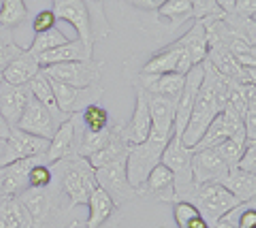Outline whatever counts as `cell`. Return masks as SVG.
<instances>
[{
    "label": "cell",
    "mask_w": 256,
    "mask_h": 228,
    "mask_svg": "<svg viewBox=\"0 0 256 228\" xmlns=\"http://www.w3.org/2000/svg\"><path fill=\"white\" fill-rule=\"evenodd\" d=\"M186 81V75L178 73H166V75H139V79H134V85L143 88L152 96H162L169 100H178L180 92Z\"/></svg>",
    "instance_id": "ffe728a7"
},
{
    "label": "cell",
    "mask_w": 256,
    "mask_h": 228,
    "mask_svg": "<svg viewBox=\"0 0 256 228\" xmlns=\"http://www.w3.org/2000/svg\"><path fill=\"white\" fill-rule=\"evenodd\" d=\"M79 122H82L84 128L88 130H105L111 126V115L105 107H100L98 103L86 107L82 113H79Z\"/></svg>",
    "instance_id": "e575fe53"
},
{
    "label": "cell",
    "mask_w": 256,
    "mask_h": 228,
    "mask_svg": "<svg viewBox=\"0 0 256 228\" xmlns=\"http://www.w3.org/2000/svg\"><path fill=\"white\" fill-rule=\"evenodd\" d=\"M128 147H130V145L124 143L122 137H120V130H118V135H116V139L111 141V143H107L102 149H98L96 154L88 156L86 160L92 164V169H100V167H107V164L116 162V160H120V158H126Z\"/></svg>",
    "instance_id": "4dcf8cb0"
},
{
    "label": "cell",
    "mask_w": 256,
    "mask_h": 228,
    "mask_svg": "<svg viewBox=\"0 0 256 228\" xmlns=\"http://www.w3.org/2000/svg\"><path fill=\"white\" fill-rule=\"evenodd\" d=\"M94 171H96L98 188L111 196V201H114L120 209H124V205H128V203H132L137 199V190L130 186L128 175H126V158H120L116 162L107 164V167H100Z\"/></svg>",
    "instance_id": "ba28073f"
},
{
    "label": "cell",
    "mask_w": 256,
    "mask_h": 228,
    "mask_svg": "<svg viewBox=\"0 0 256 228\" xmlns=\"http://www.w3.org/2000/svg\"><path fill=\"white\" fill-rule=\"evenodd\" d=\"M34 164H45V158H20L0 169V179H2V190L9 196H18L28 188V173Z\"/></svg>",
    "instance_id": "d6986e66"
},
{
    "label": "cell",
    "mask_w": 256,
    "mask_h": 228,
    "mask_svg": "<svg viewBox=\"0 0 256 228\" xmlns=\"http://www.w3.org/2000/svg\"><path fill=\"white\" fill-rule=\"evenodd\" d=\"M239 128H244V120L242 115L230 105H226L212 120V124L207 126L205 135L201 137V141L194 145V149H216L220 143H224L228 137H233Z\"/></svg>",
    "instance_id": "7c38bea8"
},
{
    "label": "cell",
    "mask_w": 256,
    "mask_h": 228,
    "mask_svg": "<svg viewBox=\"0 0 256 228\" xmlns=\"http://www.w3.org/2000/svg\"><path fill=\"white\" fill-rule=\"evenodd\" d=\"M6 141H9V145H11L18 160L20 158H45L47 149H50V139L24 132L18 128V126H11V135Z\"/></svg>",
    "instance_id": "603a6c76"
},
{
    "label": "cell",
    "mask_w": 256,
    "mask_h": 228,
    "mask_svg": "<svg viewBox=\"0 0 256 228\" xmlns=\"http://www.w3.org/2000/svg\"><path fill=\"white\" fill-rule=\"evenodd\" d=\"M52 90H54V96H56V103H58L60 111L70 117L75 113H82L86 107L96 105L98 100L102 98V90L100 85H90V88H73V85H66V83H60V81H52Z\"/></svg>",
    "instance_id": "9c48e42d"
},
{
    "label": "cell",
    "mask_w": 256,
    "mask_h": 228,
    "mask_svg": "<svg viewBox=\"0 0 256 228\" xmlns=\"http://www.w3.org/2000/svg\"><path fill=\"white\" fill-rule=\"evenodd\" d=\"M0 83H2V70H0Z\"/></svg>",
    "instance_id": "c3c4849f"
},
{
    "label": "cell",
    "mask_w": 256,
    "mask_h": 228,
    "mask_svg": "<svg viewBox=\"0 0 256 228\" xmlns=\"http://www.w3.org/2000/svg\"><path fill=\"white\" fill-rule=\"evenodd\" d=\"M235 15L244 19H254V13H256V0H235Z\"/></svg>",
    "instance_id": "60d3db41"
},
{
    "label": "cell",
    "mask_w": 256,
    "mask_h": 228,
    "mask_svg": "<svg viewBox=\"0 0 256 228\" xmlns=\"http://www.w3.org/2000/svg\"><path fill=\"white\" fill-rule=\"evenodd\" d=\"M56 23H58L56 15L52 13V9H47V11L36 13V17L32 19V30H34V34H43L47 30L56 28Z\"/></svg>",
    "instance_id": "74e56055"
},
{
    "label": "cell",
    "mask_w": 256,
    "mask_h": 228,
    "mask_svg": "<svg viewBox=\"0 0 256 228\" xmlns=\"http://www.w3.org/2000/svg\"><path fill=\"white\" fill-rule=\"evenodd\" d=\"M194 66L188 56V51L175 41L166 45L164 49L156 51L141 68V75H166V73H178V75H188V70Z\"/></svg>",
    "instance_id": "30bf717a"
},
{
    "label": "cell",
    "mask_w": 256,
    "mask_h": 228,
    "mask_svg": "<svg viewBox=\"0 0 256 228\" xmlns=\"http://www.w3.org/2000/svg\"><path fill=\"white\" fill-rule=\"evenodd\" d=\"M158 15L171 26H182L184 21L192 19V4L190 0H164L158 9Z\"/></svg>",
    "instance_id": "d6a6232c"
},
{
    "label": "cell",
    "mask_w": 256,
    "mask_h": 228,
    "mask_svg": "<svg viewBox=\"0 0 256 228\" xmlns=\"http://www.w3.org/2000/svg\"><path fill=\"white\" fill-rule=\"evenodd\" d=\"M94 58V45L86 43L82 38H75V41H66L64 45L56 47V49L41 53L36 60L41 68L52 66V64H64V62H86Z\"/></svg>",
    "instance_id": "e0dca14e"
},
{
    "label": "cell",
    "mask_w": 256,
    "mask_h": 228,
    "mask_svg": "<svg viewBox=\"0 0 256 228\" xmlns=\"http://www.w3.org/2000/svg\"><path fill=\"white\" fill-rule=\"evenodd\" d=\"M88 209H90V214H88V222H86V228H120L124 220V211L120 209L114 201H111V196L100 190V188H96L92 192V196L88 199Z\"/></svg>",
    "instance_id": "4fadbf2b"
},
{
    "label": "cell",
    "mask_w": 256,
    "mask_h": 228,
    "mask_svg": "<svg viewBox=\"0 0 256 228\" xmlns=\"http://www.w3.org/2000/svg\"><path fill=\"white\" fill-rule=\"evenodd\" d=\"M68 41V36L62 32L60 28H52V30H47V32L43 34H34V38H32V43L26 51H30L32 56H41V53H47V51H52L56 49V47H60Z\"/></svg>",
    "instance_id": "836d02e7"
},
{
    "label": "cell",
    "mask_w": 256,
    "mask_h": 228,
    "mask_svg": "<svg viewBox=\"0 0 256 228\" xmlns=\"http://www.w3.org/2000/svg\"><path fill=\"white\" fill-rule=\"evenodd\" d=\"M120 137L128 145H137L143 143L148 139L152 130V115H150V100L148 92L137 85V105H134V113L130 117V122L124 126H118Z\"/></svg>",
    "instance_id": "5bb4252c"
},
{
    "label": "cell",
    "mask_w": 256,
    "mask_h": 228,
    "mask_svg": "<svg viewBox=\"0 0 256 228\" xmlns=\"http://www.w3.org/2000/svg\"><path fill=\"white\" fill-rule=\"evenodd\" d=\"M70 154H75V120H73V115H70L68 120H64L58 128H56L54 137L50 139V149H47V154H45V162H47V167H50V164L66 158Z\"/></svg>",
    "instance_id": "cb8c5ba5"
},
{
    "label": "cell",
    "mask_w": 256,
    "mask_h": 228,
    "mask_svg": "<svg viewBox=\"0 0 256 228\" xmlns=\"http://www.w3.org/2000/svg\"><path fill=\"white\" fill-rule=\"evenodd\" d=\"M38 73H41V64H38L36 56L24 49L2 68V81L11 85H28Z\"/></svg>",
    "instance_id": "7402d4cb"
},
{
    "label": "cell",
    "mask_w": 256,
    "mask_h": 228,
    "mask_svg": "<svg viewBox=\"0 0 256 228\" xmlns=\"http://www.w3.org/2000/svg\"><path fill=\"white\" fill-rule=\"evenodd\" d=\"M30 96L28 85H11V83H0V113L9 126H18L20 117L26 109Z\"/></svg>",
    "instance_id": "44dd1931"
},
{
    "label": "cell",
    "mask_w": 256,
    "mask_h": 228,
    "mask_svg": "<svg viewBox=\"0 0 256 228\" xmlns=\"http://www.w3.org/2000/svg\"><path fill=\"white\" fill-rule=\"evenodd\" d=\"M26 205L32 226L30 228H77L79 216L75 214V205L66 199L62 188L52 175V184L47 188H26L18 194Z\"/></svg>",
    "instance_id": "6da1fadb"
},
{
    "label": "cell",
    "mask_w": 256,
    "mask_h": 228,
    "mask_svg": "<svg viewBox=\"0 0 256 228\" xmlns=\"http://www.w3.org/2000/svg\"><path fill=\"white\" fill-rule=\"evenodd\" d=\"M250 143H254V141H248L246 128H239L233 137H228L224 143H220L218 147H216V152H218V156L228 164V167H235V164L239 162V158L244 156L246 147Z\"/></svg>",
    "instance_id": "f546056e"
},
{
    "label": "cell",
    "mask_w": 256,
    "mask_h": 228,
    "mask_svg": "<svg viewBox=\"0 0 256 228\" xmlns=\"http://www.w3.org/2000/svg\"><path fill=\"white\" fill-rule=\"evenodd\" d=\"M192 147H186L182 139L171 137L166 143L160 162L173 173V203L190 201L196 190L194 177H192Z\"/></svg>",
    "instance_id": "5b68a950"
},
{
    "label": "cell",
    "mask_w": 256,
    "mask_h": 228,
    "mask_svg": "<svg viewBox=\"0 0 256 228\" xmlns=\"http://www.w3.org/2000/svg\"><path fill=\"white\" fill-rule=\"evenodd\" d=\"M201 83H203V64H196L188 70L184 88L180 92V98L175 100V117H173V137L175 139H182L184 130H186V124L190 120V113H192V107H194Z\"/></svg>",
    "instance_id": "8fae6325"
},
{
    "label": "cell",
    "mask_w": 256,
    "mask_h": 228,
    "mask_svg": "<svg viewBox=\"0 0 256 228\" xmlns=\"http://www.w3.org/2000/svg\"><path fill=\"white\" fill-rule=\"evenodd\" d=\"M190 203L201 211V216L205 218V222L210 224V228H214V224L218 222V220H222L228 211H233L235 207L242 205V201L230 194L226 188L218 182L198 184Z\"/></svg>",
    "instance_id": "8992f818"
},
{
    "label": "cell",
    "mask_w": 256,
    "mask_h": 228,
    "mask_svg": "<svg viewBox=\"0 0 256 228\" xmlns=\"http://www.w3.org/2000/svg\"><path fill=\"white\" fill-rule=\"evenodd\" d=\"M184 49L188 51V56L192 60V64H203L207 60V51H210V47H207V34H205V28H203V21L194 19V23L190 26V30L184 36H180L178 41Z\"/></svg>",
    "instance_id": "484cf974"
},
{
    "label": "cell",
    "mask_w": 256,
    "mask_h": 228,
    "mask_svg": "<svg viewBox=\"0 0 256 228\" xmlns=\"http://www.w3.org/2000/svg\"><path fill=\"white\" fill-rule=\"evenodd\" d=\"M246 205H248V203H246ZM244 205V203H242V205H239V218L235 220L233 216H228L230 220H235V224L239 226V228H256V209H254V203H250V207H246Z\"/></svg>",
    "instance_id": "f35d334b"
},
{
    "label": "cell",
    "mask_w": 256,
    "mask_h": 228,
    "mask_svg": "<svg viewBox=\"0 0 256 228\" xmlns=\"http://www.w3.org/2000/svg\"><path fill=\"white\" fill-rule=\"evenodd\" d=\"M173 218H175L178 228H210V224L201 216V211L192 205L190 201L173 203Z\"/></svg>",
    "instance_id": "1f68e13d"
},
{
    "label": "cell",
    "mask_w": 256,
    "mask_h": 228,
    "mask_svg": "<svg viewBox=\"0 0 256 228\" xmlns=\"http://www.w3.org/2000/svg\"><path fill=\"white\" fill-rule=\"evenodd\" d=\"M230 167L224 162L216 149H194L192 152V177L194 184L218 182Z\"/></svg>",
    "instance_id": "2e32d148"
},
{
    "label": "cell",
    "mask_w": 256,
    "mask_h": 228,
    "mask_svg": "<svg viewBox=\"0 0 256 228\" xmlns=\"http://www.w3.org/2000/svg\"><path fill=\"white\" fill-rule=\"evenodd\" d=\"M58 126L60 124L56 122V117L30 94L28 103H26V109H24V113H22L20 122H18V128L24 130V132H30V135H36V137H43V139H52Z\"/></svg>",
    "instance_id": "9a60e30c"
},
{
    "label": "cell",
    "mask_w": 256,
    "mask_h": 228,
    "mask_svg": "<svg viewBox=\"0 0 256 228\" xmlns=\"http://www.w3.org/2000/svg\"><path fill=\"white\" fill-rule=\"evenodd\" d=\"M235 167L246 171V173H252V175H254V171H256V145L254 143H250V145L246 147L244 156L239 158V162L235 164Z\"/></svg>",
    "instance_id": "ab89813d"
},
{
    "label": "cell",
    "mask_w": 256,
    "mask_h": 228,
    "mask_svg": "<svg viewBox=\"0 0 256 228\" xmlns=\"http://www.w3.org/2000/svg\"><path fill=\"white\" fill-rule=\"evenodd\" d=\"M173 132L169 130H160V128H152L148 139L143 143L130 145L126 154V175L130 186L137 190V188L146 182V177L150 175V171L160 164L162 158V152L166 143L171 141Z\"/></svg>",
    "instance_id": "277c9868"
},
{
    "label": "cell",
    "mask_w": 256,
    "mask_h": 228,
    "mask_svg": "<svg viewBox=\"0 0 256 228\" xmlns=\"http://www.w3.org/2000/svg\"><path fill=\"white\" fill-rule=\"evenodd\" d=\"M0 228H6V226H4V224H2V220H0Z\"/></svg>",
    "instance_id": "7dc6e473"
},
{
    "label": "cell",
    "mask_w": 256,
    "mask_h": 228,
    "mask_svg": "<svg viewBox=\"0 0 256 228\" xmlns=\"http://www.w3.org/2000/svg\"><path fill=\"white\" fill-rule=\"evenodd\" d=\"M52 175L62 188V192L66 194V199L73 205H86L88 199L92 196V192L98 188L96 182V171L92 169V164L86 158H82L79 154H70L66 158H62L58 162L50 164Z\"/></svg>",
    "instance_id": "3957f363"
},
{
    "label": "cell",
    "mask_w": 256,
    "mask_h": 228,
    "mask_svg": "<svg viewBox=\"0 0 256 228\" xmlns=\"http://www.w3.org/2000/svg\"><path fill=\"white\" fill-rule=\"evenodd\" d=\"M43 75L52 81H60L73 88H90V85H98L102 75V64L92 60L86 62H64V64H52L41 68Z\"/></svg>",
    "instance_id": "52a82bcc"
},
{
    "label": "cell",
    "mask_w": 256,
    "mask_h": 228,
    "mask_svg": "<svg viewBox=\"0 0 256 228\" xmlns=\"http://www.w3.org/2000/svg\"><path fill=\"white\" fill-rule=\"evenodd\" d=\"M52 13L56 19L68 21L86 43L96 45V41L111 34V26L98 0H54Z\"/></svg>",
    "instance_id": "7a4b0ae2"
},
{
    "label": "cell",
    "mask_w": 256,
    "mask_h": 228,
    "mask_svg": "<svg viewBox=\"0 0 256 228\" xmlns=\"http://www.w3.org/2000/svg\"><path fill=\"white\" fill-rule=\"evenodd\" d=\"M13 160H18V158H15V154H13V149L9 145V141L0 139V169H4L6 164H11Z\"/></svg>",
    "instance_id": "b9f144b4"
},
{
    "label": "cell",
    "mask_w": 256,
    "mask_h": 228,
    "mask_svg": "<svg viewBox=\"0 0 256 228\" xmlns=\"http://www.w3.org/2000/svg\"><path fill=\"white\" fill-rule=\"evenodd\" d=\"M6 199H9V196L4 194V190H2V179H0V205H2V203H4Z\"/></svg>",
    "instance_id": "bcb514c9"
},
{
    "label": "cell",
    "mask_w": 256,
    "mask_h": 228,
    "mask_svg": "<svg viewBox=\"0 0 256 228\" xmlns=\"http://www.w3.org/2000/svg\"><path fill=\"white\" fill-rule=\"evenodd\" d=\"M126 2L139 11H158L164 0H126Z\"/></svg>",
    "instance_id": "7bdbcfd3"
},
{
    "label": "cell",
    "mask_w": 256,
    "mask_h": 228,
    "mask_svg": "<svg viewBox=\"0 0 256 228\" xmlns=\"http://www.w3.org/2000/svg\"><path fill=\"white\" fill-rule=\"evenodd\" d=\"M218 184H222L226 190L237 196L242 203H254L256 194V179L252 173H246L237 167H230L224 175L218 179Z\"/></svg>",
    "instance_id": "d4e9b609"
},
{
    "label": "cell",
    "mask_w": 256,
    "mask_h": 228,
    "mask_svg": "<svg viewBox=\"0 0 256 228\" xmlns=\"http://www.w3.org/2000/svg\"><path fill=\"white\" fill-rule=\"evenodd\" d=\"M214 228H239V226L235 224V220H230L228 216H224L222 220H218V222L214 224Z\"/></svg>",
    "instance_id": "ee69618b"
},
{
    "label": "cell",
    "mask_w": 256,
    "mask_h": 228,
    "mask_svg": "<svg viewBox=\"0 0 256 228\" xmlns=\"http://www.w3.org/2000/svg\"><path fill=\"white\" fill-rule=\"evenodd\" d=\"M28 90H30L32 96H34L38 103H41V105L47 109V111H50V113L56 117V122H58V124H62L64 120H68V117L58 109V103H56V96H54V90H52V83H50V79H47V77L43 75V70L28 83Z\"/></svg>",
    "instance_id": "4316f807"
},
{
    "label": "cell",
    "mask_w": 256,
    "mask_h": 228,
    "mask_svg": "<svg viewBox=\"0 0 256 228\" xmlns=\"http://www.w3.org/2000/svg\"><path fill=\"white\" fill-rule=\"evenodd\" d=\"M0 220L6 228H30L32 220L20 196H11L0 205Z\"/></svg>",
    "instance_id": "83f0119b"
},
{
    "label": "cell",
    "mask_w": 256,
    "mask_h": 228,
    "mask_svg": "<svg viewBox=\"0 0 256 228\" xmlns=\"http://www.w3.org/2000/svg\"><path fill=\"white\" fill-rule=\"evenodd\" d=\"M28 15L30 11L26 6V0H2L0 2V28L11 32L22 23H26Z\"/></svg>",
    "instance_id": "f1b7e54d"
},
{
    "label": "cell",
    "mask_w": 256,
    "mask_h": 228,
    "mask_svg": "<svg viewBox=\"0 0 256 228\" xmlns=\"http://www.w3.org/2000/svg\"><path fill=\"white\" fill-rule=\"evenodd\" d=\"M50 184H52V169L47 164H34L28 173V188L41 190V188H47Z\"/></svg>",
    "instance_id": "d590c367"
},
{
    "label": "cell",
    "mask_w": 256,
    "mask_h": 228,
    "mask_svg": "<svg viewBox=\"0 0 256 228\" xmlns=\"http://www.w3.org/2000/svg\"><path fill=\"white\" fill-rule=\"evenodd\" d=\"M9 135H11V126L2 117V113H0V139H9Z\"/></svg>",
    "instance_id": "f6af8a7d"
},
{
    "label": "cell",
    "mask_w": 256,
    "mask_h": 228,
    "mask_svg": "<svg viewBox=\"0 0 256 228\" xmlns=\"http://www.w3.org/2000/svg\"><path fill=\"white\" fill-rule=\"evenodd\" d=\"M192 4V19H207V17H214V15H224L216 0H190Z\"/></svg>",
    "instance_id": "8d00e7d4"
},
{
    "label": "cell",
    "mask_w": 256,
    "mask_h": 228,
    "mask_svg": "<svg viewBox=\"0 0 256 228\" xmlns=\"http://www.w3.org/2000/svg\"><path fill=\"white\" fill-rule=\"evenodd\" d=\"M137 196L173 203V173L162 162L156 164L146 177V182L137 188Z\"/></svg>",
    "instance_id": "ac0fdd59"
}]
</instances>
